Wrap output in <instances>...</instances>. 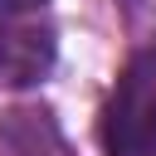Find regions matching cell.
Returning a JSON list of instances; mask_svg holds the SVG:
<instances>
[{
	"instance_id": "cell-1",
	"label": "cell",
	"mask_w": 156,
	"mask_h": 156,
	"mask_svg": "<svg viewBox=\"0 0 156 156\" xmlns=\"http://www.w3.org/2000/svg\"><path fill=\"white\" fill-rule=\"evenodd\" d=\"M54 58L44 0H0V83H34Z\"/></svg>"
}]
</instances>
